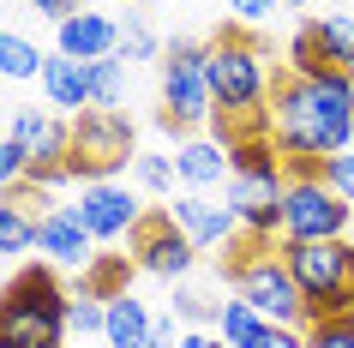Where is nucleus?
<instances>
[{"instance_id": "f257e3e1", "label": "nucleus", "mask_w": 354, "mask_h": 348, "mask_svg": "<svg viewBox=\"0 0 354 348\" xmlns=\"http://www.w3.org/2000/svg\"><path fill=\"white\" fill-rule=\"evenodd\" d=\"M270 145L288 174H318L336 150L354 145V73H288L270 96Z\"/></svg>"}, {"instance_id": "f03ea898", "label": "nucleus", "mask_w": 354, "mask_h": 348, "mask_svg": "<svg viewBox=\"0 0 354 348\" xmlns=\"http://www.w3.org/2000/svg\"><path fill=\"white\" fill-rule=\"evenodd\" d=\"M205 78H210V96H216V114H228V120L270 114V96L282 84L277 66H270V48L252 30H216L205 42Z\"/></svg>"}, {"instance_id": "7ed1b4c3", "label": "nucleus", "mask_w": 354, "mask_h": 348, "mask_svg": "<svg viewBox=\"0 0 354 348\" xmlns=\"http://www.w3.org/2000/svg\"><path fill=\"white\" fill-rule=\"evenodd\" d=\"M66 306L55 264H19L0 289V348H60L66 342Z\"/></svg>"}, {"instance_id": "20e7f679", "label": "nucleus", "mask_w": 354, "mask_h": 348, "mask_svg": "<svg viewBox=\"0 0 354 348\" xmlns=\"http://www.w3.org/2000/svg\"><path fill=\"white\" fill-rule=\"evenodd\" d=\"M228 192L223 199L234 204V217H241L246 235H282V192H288V163H282V150L270 138H241V145H228Z\"/></svg>"}, {"instance_id": "39448f33", "label": "nucleus", "mask_w": 354, "mask_h": 348, "mask_svg": "<svg viewBox=\"0 0 354 348\" xmlns=\"http://www.w3.org/2000/svg\"><path fill=\"white\" fill-rule=\"evenodd\" d=\"M277 253L300 282L306 324L354 312V240H282Z\"/></svg>"}, {"instance_id": "423d86ee", "label": "nucleus", "mask_w": 354, "mask_h": 348, "mask_svg": "<svg viewBox=\"0 0 354 348\" xmlns=\"http://www.w3.org/2000/svg\"><path fill=\"white\" fill-rule=\"evenodd\" d=\"M228 246H234V258L223 264V276L241 289V300H252V312L264 324H300L306 330V300H300V282L288 276L282 253H264L259 235H241Z\"/></svg>"}, {"instance_id": "0eeeda50", "label": "nucleus", "mask_w": 354, "mask_h": 348, "mask_svg": "<svg viewBox=\"0 0 354 348\" xmlns=\"http://www.w3.org/2000/svg\"><path fill=\"white\" fill-rule=\"evenodd\" d=\"M132 163H138V132H132L127 109H84V114H73V163H66V174H73L78 186L120 181Z\"/></svg>"}, {"instance_id": "6e6552de", "label": "nucleus", "mask_w": 354, "mask_h": 348, "mask_svg": "<svg viewBox=\"0 0 354 348\" xmlns=\"http://www.w3.org/2000/svg\"><path fill=\"white\" fill-rule=\"evenodd\" d=\"M156 66H162V127L192 132L216 120V96H210V78H205V42L174 37Z\"/></svg>"}, {"instance_id": "1a4fd4ad", "label": "nucleus", "mask_w": 354, "mask_h": 348, "mask_svg": "<svg viewBox=\"0 0 354 348\" xmlns=\"http://www.w3.org/2000/svg\"><path fill=\"white\" fill-rule=\"evenodd\" d=\"M354 210L330 192L324 174H288L282 192V240H348Z\"/></svg>"}, {"instance_id": "9d476101", "label": "nucleus", "mask_w": 354, "mask_h": 348, "mask_svg": "<svg viewBox=\"0 0 354 348\" xmlns=\"http://www.w3.org/2000/svg\"><path fill=\"white\" fill-rule=\"evenodd\" d=\"M6 138L24 150V163H30V181L42 186H66V163H73V120H60L55 109H19L12 114V127Z\"/></svg>"}, {"instance_id": "9b49d317", "label": "nucleus", "mask_w": 354, "mask_h": 348, "mask_svg": "<svg viewBox=\"0 0 354 348\" xmlns=\"http://www.w3.org/2000/svg\"><path fill=\"white\" fill-rule=\"evenodd\" d=\"M127 258L145 276H162V282H187L192 264H198V246L187 240V228L168 217V210H145V222L127 235Z\"/></svg>"}, {"instance_id": "f8f14e48", "label": "nucleus", "mask_w": 354, "mask_h": 348, "mask_svg": "<svg viewBox=\"0 0 354 348\" xmlns=\"http://www.w3.org/2000/svg\"><path fill=\"white\" fill-rule=\"evenodd\" d=\"M78 222L91 228L96 246H109V240H127L138 222H145V204H138V192H132L127 181H96V186H78L73 199Z\"/></svg>"}, {"instance_id": "ddd939ff", "label": "nucleus", "mask_w": 354, "mask_h": 348, "mask_svg": "<svg viewBox=\"0 0 354 348\" xmlns=\"http://www.w3.org/2000/svg\"><path fill=\"white\" fill-rule=\"evenodd\" d=\"M168 217L187 228V240L198 246V253H210V246H228V240H241V217H234V204H216L210 192H180V199L168 204Z\"/></svg>"}, {"instance_id": "4468645a", "label": "nucleus", "mask_w": 354, "mask_h": 348, "mask_svg": "<svg viewBox=\"0 0 354 348\" xmlns=\"http://www.w3.org/2000/svg\"><path fill=\"white\" fill-rule=\"evenodd\" d=\"M37 253H42V264H55V271H84L96 258V240H91V228L78 222L73 204H55V210L37 222Z\"/></svg>"}, {"instance_id": "2eb2a0df", "label": "nucleus", "mask_w": 354, "mask_h": 348, "mask_svg": "<svg viewBox=\"0 0 354 348\" xmlns=\"http://www.w3.org/2000/svg\"><path fill=\"white\" fill-rule=\"evenodd\" d=\"M55 55H73V60H109L120 55V19L114 12H96V6H78L73 19L55 24Z\"/></svg>"}, {"instance_id": "dca6fc26", "label": "nucleus", "mask_w": 354, "mask_h": 348, "mask_svg": "<svg viewBox=\"0 0 354 348\" xmlns=\"http://www.w3.org/2000/svg\"><path fill=\"white\" fill-rule=\"evenodd\" d=\"M174 174L187 181V192L228 186V174H234V163H228V145H223V138H187V145H174Z\"/></svg>"}, {"instance_id": "f3484780", "label": "nucleus", "mask_w": 354, "mask_h": 348, "mask_svg": "<svg viewBox=\"0 0 354 348\" xmlns=\"http://www.w3.org/2000/svg\"><path fill=\"white\" fill-rule=\"evenodd\" d=\"M37 84H42V96H48V109H60V114H84L91 109V66L73 60V55H48Z\"/></svg>"}, {"instance_id": "a211bd4d", "label": "nucleus", "mask_w": 354, "mask_h": 348, "mask_svg": "<svg viewBox=\"0 0 354 348\" xmlns=\"http://www.w3.org/2000/svg\"><path fill=\"white\" fill-rule=\"evenodd\" d=\"M109 306V318H102V342L109 348H150V318L156 312L138 300V294H114V300H102Z\"/></svg>"}, {"instance_id": "6ab92c4d", "label": "nucleus", "mask_w": 354, "mask_h": 348, "mask_svg": "<svg viewBox=\"0 0 354 348\" xmlns=\"http://www.w3.org/2000/svg\"><path fill=\"white\" fill-rule=\"evenodd\" d=\"M127 271H138L127 253H96L84 271H78V294H91V300H114V294H127Z\"/></svg>"}, {"instance_id": "aec40b11", "label": "nucleus", "mask_w": 354, "mask_h": 348, "mask_svg": "<svg viewBox=\"0 0 354 348\" xmlns=\"http://www.w3.org/2000/svg\"><path fill=\"white\" fill-rule=\"evenodd\" d=\"M37 210H24L19 199L0 192V258H30L37 253Z\"/></svg>"}, {"instance_id": "412c9836", "label": "nucleus", "mask_w": 354, "mask_h": 348, "mask_svg": "<svg viewBox=\"0 0 354 348\" xmlns=\"http://www.w3.org/2000/svg\"><path fill=\"white\" fill-rule=\"evenodd\" d=\"M42 60H48V55H42L24 30H6V24H0V78H12V84L42 78Z\"/></svg>"}, {"instance_id": "4be33fe9", "label": "nucleus", "mask_w": 354, "mask_h": 348, "mask_svg": "<svg viewBox=\"0 0 354 348\" xmlns=\"http://www.w3.org/2000/svg\"><path fill=\"white\" fill-rule=\"evenodd\" d=\"M313 24H318V42H324V60L336 73H354V6L348 12H324Z\"/></svg>"}, {"instance_id": "5701e85b", "label": "nucleus", "mask_w": 354, "mask_h": 348, "mask_svg": "<svg viewBox=\"0 0 354 348\" xmlns=\"http://www.w3.org/2000/svg\"><path fill=\"white\" fill-rule=\"evenodd\" d=\"M210 330H216L228 348H246V342L264 330V318L252 312V300H241V294H234V300H216V324H210Z\"/></svg>"}, {"instance_id": "b1692460", "label": "nucleus", "mask_w": 354, "mask_h": 348, "mask_svg": "<svg viewBox=\"0 0 354 348\" xmlns=\"http://www.w3.org/2000/svg\"><path fill=\"white\" fill-rule=\"evenodd\" d=\"M91 109H127V60H91Z\"/></svg>"}, {"instance_id": "393cba45", "label": "nucleus", "mask_w": 354, "mask_h": 348, "mask_svg": "<svg viewBox=\"0 0 354 348\" xmlns=\"http://www.w3.org/2000/svg\"><path fill=\"white\" fill-rule=\"evenodd\" d=\"M162 48H168V42L156 37L145 19H127V24H120V60H127V66H132V60H162Z\"/></svg>"}, {"instance_id": "a878e982", "label": "nucleus", "mask_w": 354, "mask_h": 348, "mask_svg": "<svg viewBox=\"0 0 354 348\" xmlns=\"http://www.w3.org/2000/svg\"><path fill=\"white\" fill-rule=\"evenodd\" d=\"M330 60H324V42H318V24L306 19L295 30V42H288V73H324Z\"/></svg>"}, {"instance_id": "bb28decb", "label": "nucleus", "mask_w": 354, "mask_h": 348, "mask_svg": "<svg viewBox=\"0 0 354 348\" xmlns=\"http://www.w3.org/2000/svg\"><path fill=\"white\" fill-rule=\"evenodd\" d=\"M174 181H180V174H174V156H150V150H138V163H132V186H138V192H156V199H162Z\"/></svg>"}, {"instance_id": "cd10ccee", "label": "nucleus", "mask_w": 354, "mask_h": 348, "mask_svg": "<svg viewBox=\"0 0 354 348\" xmlns=\"http://www.w3.org/2000/svg\"><path fill=\"white\" fill-rule=\"evenodd\" d=\"M174 318L192 324V330H210V324H216V300L198 294V289H187V282H174Z\"/></svg>"}, {"instance_id": "c85d7f7f", "label": "nucleus", "mask_w": 354, "mask_h": 348, "mask_svg": "<svg viewBox=\"0 0 354 348\" xmlns=\"http://www.w3.org/2000/svg\"><path fill=\"white\" fill-rule=\"evenodd\" d=\"M306 348H354V312H342V318H318V324H306Z\"/></svg>"}, {"instance_id": "c756f323", "label": "nucleus", "mask_w": 354, "mask_h": 348, "mask_svg": "<svg viewBox=\"0 0 354 348\" xmlns=\"http://www.w3.org/2000/svg\"><path fill=\"white\" fill-rule=\"evenodd\" d=\"M102 318H109V306H102V300L73 294V306H66V330H78V336H102Z\"/></svg>"}, {"instance_id": "7c9ffc66", "label": "nucleus", "mask_w": 354, "mask_h": 348, "mask_svg": "<svg viewBox=\"0 0 354 348\" xmlns=\"http://www.w3.org/2000/svg\"><path fill=\"white\" fill-rule=\"evenodd\" d=\"M318 174H324V181H330V192L354 210V145H348V150H336V156L318 168Z\"/></svg>"}, {"instance_id": "2f4dec72", "label": "nucleus", "mask_w": 354, "mask_h": 348, "mask_svg": "<svg viewBox=\"0 0 354 348\" xmlns=\"http://www.w3.org/2000/svg\"><path fill=\"white\" fill-rule=\"evenodd\" d=\"M30 174V163H24V150L12 145V138H0V192H12V186Z\"/></svg>"}, {"instance_id": "473e14b6", "label": "nucleus", "mask_w": 354, "mask_h": 348, "mask_svg": "<svg viewBox=\"0 0 354 348\" xmlns=\"http://www.w3.org/2000/svg\"><path fill=\"white\" fill-rule=\"evenodd\" d=\"M246 348H306V330L300 324H264Z\"/></svg>"}, {"instance_id": "72a5a7b5", "label": "nucleus", "mask_w": 354, "mask_h": 348, "mask_svg": "<svg viewBox=\"0 0 354 348\" xmlns=\"http://www.w3.org/2000/svg\"><path fill=\"white\" fill-rule=\"evenodd\" d=\"M277 6H282V0H228V12H234V19L246 24V30L270 24V19H277Z\"/></svg>"}, {"instance_id": "f704fd0d", "label": "nucleus", "mask_w": 354, "mask_h": 348, "mask_svg": "<svg viewBox=\"0 0 354 348\" xmlns=\"http://www.w3.org/2000/svg\"><path fill=\"white\" fill-rule=\"evenodd\" d=\"M180 336H187V330L174 324V312H156V318H150V348H180Z\"/></svg>"}, {"instance_id": "c9c22d12", "label": "nucleus", "mask_w": 354, "mask_h": 348, "mask_svg": "<svg viewBox=\"0 0 354 348\" xmlns=\"http://www.w3.org/2000/svg\"><path fill=\"white\" fill-rule=\"evenodd\" d=\"M24 6H30V12H42V19H73V12H78V6H84V0H24Z\"/></svg>"}, {"instance_id": "e433bc0d", "label": "nucleus", "mask_w": 354, "mask_h": 348, "mask_svg": "<svg viewBox=\"0 0 354 348\" xmlns=\"http://www.w3.org/2000/svg\"><path fill=\"white\" fill-rule=\"evenodd\" d=\"M180 348H228V342L216 336V330H187V336H180Z\"/></svg>"}, {"instance_id": "4c0bfd02", "label": "nucleus", "mask_w": 354, "mask_h": 348, "mask_svg": "<svg viewBox=\"0 0 354 348\" xmlns=\"http://www.w3.org/2000/svg\"><path fill=\"white\" fill-rule=\"evenodd\" d=\"M282 6H313V0H282Z\"/></svg>"}, {"instance_id": "58836bf2", "label": "nucleus", "mask_w": 354, "mask_h": 348, "mask_svg": "<svg viewBox=\"0 0 354 348\" xmlns=\"http://www.w3.org/2000/svg\"><path fill=\"white\" fill-rule=\"evenodd\" d=\"M60 348H78V342H60Z\"/></svg>"}, {"instance_id": "ea45409f", "label": "nucleus", "mask_w": 354, "mask_h": 348, "mask_svg": "<svg viewBox=\"0 0 354 348\" xmlns=\"http://www.w3.org/2000/svg\"><path fill=\"white\" fill-rule=\"evenodd\" d=\"M150 6H162V0H150Z\"/></svg>"}, {"instance_id": "a19ab883", "label": "nucleus", "mask_w": 354, "mask_h": 348, "mask_svg": "<svg viewBox=\"0 0 354 348\" xmlns=\"http://www.w3.org/2000/svg\"><path fill=\"white\" fill-rule=\"evenodd\" d=\"M348 240H354V228H348Z\"/></svg>"}, {"instance_id": "79ce46f5", "label": "nucleus", "mask_w": 354, "mask_h": 348, "mask_svg": "<svg viewBox=\"0 0 354 348\" xmlns=\"http://www.w3.org/2000/svg\"><path fill=\"white\" fill-rule=\"evenodd\" d=\"M348 6H354V0H348Z\"/></svg>"}]
</instances>
